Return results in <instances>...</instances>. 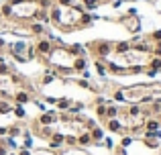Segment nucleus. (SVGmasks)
<instances>
[{"label":"nucleus","instance_id":"obj_23","mask_svg":"<svg viewBox=\"0 0 161 155\" xmlns=\"http://www.w3.org/2000/svg\"><path fill=\"white\" fill-rule=\"evenodd\" d=\"M120 137L122 139H120V143H118V147H122V149H126L130 143H133V139H135L133 135H120Z\"/></svg>","mask_w":161,"mask_h":155},{"label":"nucleus","instance_id":"obj_19","mask_svg":"<svg viewBox=\"0 0 161 155\" xmlns=\"http://www.w3.org/2000/svg\"><path fill=\"white\" fill-rule=\"evenodd\" d=\"M12 114H14L16 120H25V119H27V110H25V106H20V104H14Z\"/></svg>","mask_w":161,"mask_h":155},{"label":"nucleus","instance_id":"obj_21","mask_svg":"<svg viewBox=\"0 0 161 155\" xmlns=\"http://www.w3.org/2000/svg\"><path fill=\"white\" fill-rule=\"evenodd\" d=\"M147 39H149L151 43H161V29H155V31H151L149 35H147Z\"/></svg>","mask_w":161,"mask_h":155},{"label":"nucleus","instance_id":"obj_25","mask_svg":"<svg viewBox=\"0 0 161 155\" xmlns=\"http://www.w3.org/2000/svg\"><path fill=\"white\" fill-rule=\"evenodd\" d=\"M16 153H19V155H33V151H31V149H23V147H20Z\"/></svg>","mask_w":161,"mask_h":155},{"label":"nucleus","instance_id":"obj_14","mask_svg":"<svg viewBox=\"0 0 161 155\" xmlns=\"http://www.w3.org/2000/svg\"><path fill=\"white\" fill-rule=\"evenodd\" d=\"M67 49H69L75 57H88V49H86V45H82V43H71V45H67Z\"/></svg>","mask_w":161,"mask_h":155},{"label":"nucleus","instance_id":"obj_20","mask_svg":"<svg viewBox=\"0 0 161 155\" xmlns=\"http://www.w3.org/2000/svg\"><path fill=\"white\" fill-rule=\"evenodd\" d=\"M94 112H96V116H98L100 120H104V119H106V104H96Z\"/></svg>","mask_w":161,"mask_h":155},{"label":"nucleus","instance_id":"obj_30","mask_svg":"<svg viewBox=\"0 0 161 155\" xmlns=\"http://www.w3.org/2000/svg\"><path fill=\"white\" fill-rule=\"evenodd\" d=\"M120 2H137V0H120Z\"/></svg>","mask_w":161,"mask_h":155},{"label":"nucleus","instance_id":"obj_32","mask_svg":"<svg viewBox=\"0 0 161 155\" xmlns=\"http://www.w3.org/2000/svg\"><path fill=\"white\" fill-rule=\"evenodd\" d=\"M143 2H147V4H151V2H153V0H143Z\"/></svg>","mask_w":161,"mask_h":155},{"label":"nucleus","instance_id":"obj_22","mask_svg":"<svg viewBox=\"0 0 161 155\" xmlns=\"http://www.w3.org/2000/svg\"><path fill=\"white\" fill-rule=\"evenodd\" d=\"M147 68H151V69H155V72L161 74V57H151V61H149Z\"/></svg>","mask_w":161,"mask_h":155},{"label":"nucleus","instance_id":"obj_15","mask_svg":"<svg viewBox=\"0 0 161 155\" xmlns=\"http://www.w3.org/2000/svg\"><path fill=\"white\" fill-rule=\"evenodd\" d=\"M12 108H14V102H12V98H0V114H2V116L10 114Z\"/></svg>","mask_w":161,"mask_h":155},{"label":"nucleus","instance_id":"obj_27","mask_svg":"<svg viewBox=\"0 0 161 155\" xmlns=\"http://www.w3.org/2000/svg\"><path fill=\"white\" fill-rule=\"evenodd\" d=\"M8 135V127H0V137H6Z\"/></svg>","mask_w":161,"mask_h":155},{"label":"nucleus","instance_id":"obj_10","mask_svg":"<svg viewBox=\"0 0 161 155\" xmlns=\"http://www.w3.org/2000/svg\"><path fill=\"white\" fill-rule=\"evenodd\" d=\"M92 65H94V72L98 78H108V68L104 59H92Z\"/></svg>","mask_w":161,"mask_h":155},{"label":"nucleus","instance_id":"obj_18","mask_svg":"<svg viewBox=\"0 0 161 155\" xmlns=\"http://www.w3.org/2000/svg\"><path fill=\"white\" fill-rule=\"evenodd\" d=\"M23 120H16L14 125H10L8 127V137H14V139H19L20 135H23Z\"/></svg>","mask_w":161,"mask_h":155},{"label":"nucleus","instance_id":"obj_28","mask_svg":"<svg viewBox=\"0 0 161 155\" xmlns=\"http://www.w3.org/2000/svg\"><path fill=\"white\" fill-rule=\"evenodd\" d=\"M0 155H8V149H6V147H4V145H2V143H0Z\"/></svg>","mask_w":161,"mask_h":155},{"label":"nucleus","instance_id":"obj_5","mask_svg":"<svg viewBox=\"0 0 161 155\" xmlns=\"http://www.w3.org/2000/svg\"><path fill=\"white\" fill-rule=\"evenodd\" d=\"M53 49V41L47 39V37H37L35 41V51H37V61L39 64L45 65V61H47V55L51 53Z\"/></svg>","mask_w":161,"mask_h":155},{"label":"nucleus","instance_id":"obj_26","mask_svg":"<svg viewBox=\"0 0 161 155\" xmlns=\"http://www.w3.org/2000/svg\"><path fill=\"white\" fill-rule=\"evenodd\" d=\"M6 49V41H4V37L0 35V51H4Z\"/></svg>","mask_w":161,"mask_h":155},{"label":"nucleus","instance_id":"obj_33","mask_svg":"<svg viewBox=\"0 0 161 155\" xmlns=\"http://www.w3.org/2000/svg\"><path fill=\"white\" fill-rule=\"evenodd\" d=\"M159 119H161V114H159Z\"/></svg>","mask_w":161,"mask_h":155},{"label":"nucleus","instance_id":"obj_7","mask_svg":"<svg viewBox=\"0 0 161 155\" xmlns=\"http://www.w3.org/2000/svg\"><path fill=\"white\" fill-rule=\"evenodd\" d=\"M31 100H33V96L29 94L27 90H20V88H19V90L12 92V102H14V104H20V106H25V104H29Z\"/></svg>","mask_w":161,"mask_h":155},{"label":"nucleus","instance_id":"obj_2","mask_svg":"<svg viewBox=\"0 0 161 155\" xmlns=\"http://www.w3.org/2000/svg\"><path fill=\"white\" fill-rule=\"evenodd\" d=\"M6 55H10L16 64H31V61H37V51H35V43H31L29 39H16L12 43H6V49H4Z\"/></svg>","mask_w":161,"mask_h":155},{"label":"nucleus","instance_id":"obj_24","mask_svg":"<svg viewBox=\"0 0 161 155\" xmlns=\"http://www.w3.org/2000/svg\"><path fill=\"white\" fill-rule=\"evenodd\" d=\"M151 8H153L155 14L161 16V0H153V2H151Z\"/></svg>","mask_w":161,"mask_h":155},{"label":"nucleus","instance_id":"obj_11","mask_svg":"<svg viewBox=\"0 0 161 155\" xmlns=\"http://www.w3.org/2000/svg\"><path fill=\"white\" fill-rule=\"evenodd\" d=\"M71 102H74V98H69V96H59L57 102H55V110L57 112H67L71 106Z\"/></svg>","mask_w":161,"mask_h":155},{"label":"nucleus","instance_id":"obj_17","mask_svg":"<svg viewBox=\"0 0 161 155\" xmlns=\"http://www.w3.org/2000/svg\"><path fill=\"white\" fill-rule=\"evenodd\" d=\"M90 68V61H88V57H75L74 61V72L80 76V72H84V69Z\"/></svg>","mask_w":161,"mask_h":155},{"label":"nucleus","instance_id":"obj_1","mask_svg":"<svg viewBox=\"0 0 161 155\" xmlns=\"http://www.w3.org/2000/svg\"><path fill=\"white\" fill-rule=\"evenodd\" d=\"M84 8L80 6H61V4L53 2L49 8V20H51V27H55L61 33H74L80 31V20H82Z\"/></svg>","mask_w":161,"mask_h":155},{"label":"nucleus","instance_id":"obj_6","mask_svg":"<svg viewBox=\"0 0 161 155\" xmlns=\"http://www.w3.org/2000/svg\"><path fill=\"white\" fill-rule=\"evenodd\" d=\"M35 123L39 127H57L59 123V112L57 110H45L35 119Z\"/></svg>","mask_w":161,"mask_h":155},{"label":"nucleus","instance_id":"obj_4","mask_svg":"<svg viewBox=\"0 0 161 155\" xmlns=\"http://www.w3.org/2000/svg\"><path fill=\"white\" fill-rule=\"evenodd\" d=\"M112 45L114 41L110 39H94V41H88L86 43V49H88V55L92 59H104L106 61L112 53Z\"/></svg>","mask_w":161,"mask_h":155},{"label":"nucleus","instance_id":"obj_31","mask_svg":"<svg viewBox=\"0 0 161 155\" xmlns=\"http://www.w3.org/2000/svg\"><path fill=\"white\" fill-rule=\"evenodd\" d=\"M8 155H19V153H16V151H8Z\"/></svg>","mask_w":161,"mask_h":155},{"label":"nucleus","instance_id":"obj_13","mask_svg":"<svg viewBox=\"0 0 161 155\" xmlns=\"http://www.w3.org/2000/svg\"><path fill=\"white\" fill-rule=\"evenodd\" d=\"M90 137H92V143H94V145L102 143V139L106 137V135H104V127H100V125H96L94 129H90Z\"/></svg>","mask_w":161,"mask_h":155},{"label":"nucleus","instance_id":"obj_16","mask_svg":"<svg viewBox=\"0 0 161 155\" xmlns=\"http://www.w3.org/2000/svg\"><path fill=\"white\" fill-rule=\"evenodd\" d=\"M92 137H90V131H84V133H80L78 135V147H82V149H86V147H92Z\"/></svg>","mask_w":161,"mask_h":155},{"label":"nucleus","instance_id":"obj_3","mask_svg":"<svg viewBox=\"0 0 161 155\" xmlns=\"http://www.w3.org/2000/svg\"><path fill=\"white\" fill-rule=\"evenodd\" d=\"M12 6V20H19V23H33L39 12V0H8Z\"/></svg>","mask_w":161,"mask_h":155},{"label":"nucleus","instance_id":"obj_29","mask_svg":"<svg viewBox=\"0 0 161 155\" xmlns=\"http://www.w3.org/2000/svg\"><path fill=\"white\" fill-rule=\"evenodd\" d=\"M98 2H100V6H102V4H108L110 0H98Z\"/></svg>","mask_w":161,"mask_h":155},{"label":"nucleus","instance_id":"obj_8","mask_svg":"<svg viewBox=\"0 0 161 155\" xmlns=\"http://www.w3.org/2000/svg\"><path fill=\"white\" fill-rule=\"evenodd\" d=\"M102 125H104V129H106V131L114 133V135H125V131H122L118 119H106V120H102Z\"/></svg>","mask_w":161,"mask_h":155},{"label":"nucleus","instance_id":"obj_12","mask_svg":"<svg viewBox=\"0 0 161 155\" xmlns=\"http://www.w3.org/2000/svg\"><path fill=\"white\" fill-rule=\"evenodd\" d=\"M159 129H161V119L159 116H149V119L145 120V125H143V131H149V133L159 131Z\"/></svg>","mask_w":161,"mask_h":155},{"label":"nucleus","instance_id":"obj_9","mask_svg":"<svg viewBox=\"0 0 161 155\" xmlns=\"http://www.w3.org/2000/svg\"><path fill=\"white\" fill-rule=\"evenodd\" d=\"M29 33H31V37H45L47 35V27L43 23L33 20V23H29Z\"/></svg>","mask_w":161,"mask_h":155}]
</instances>
